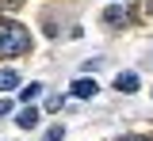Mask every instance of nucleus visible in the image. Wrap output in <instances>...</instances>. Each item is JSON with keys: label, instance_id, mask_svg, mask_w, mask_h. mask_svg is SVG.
<instances>
[{"label": "nucleus", "instance_id": "nucleus-4", "mask_svg": "<svg viewBox=\"0 0 153 141\" xmlns=\"http://www.w3.org/2000/svg\"><path fill=\"white\" fill-rule=\"evenodd\" d=\"M96 92H100V84H96V80H88V76H80V80L73 84V95H76V99H92Z\"/></svg>", "mask_w": 153, "mask_h": 141}, {"label": "nucleus", "instance_id": "nucleus-3", "mask_svg": "<svg viewBox=\"0 0 153 141\" xmlns=\"http://www.w3.org/2000/svg\"><path fill=\"white\" fill-rule=\"evenodd\" d=\"M115 88H119L123 95H134V92H138V73H119V76H115Z\"/></svg>", "mask_w": 153, "mask_h": 141}, {"label": "nucleus", "instance_id": "nucleus-6", "mask_svg": "<svg viewBox=\"0 0 153 141\" xmlns=\"http://www.w3.org/2000/svg\"><path fill=\"white\" fill-rule=\"evenodd\" d=\"M38 95H42V84H27V88H19V99H23V103H35Z\"/></svg>", "mask_w": 153, "mask_h": 141}, {"label": "nucleus", "instance_id": "nucleus-8", "mask_svg": "<svg viewBox=\"0 0 153 141\" xmlns=\"http://www.w3.org/2000/svg\"><path fill=\"white\" fill-rule=\"evenodd\" d=\"M46 111H61V95H50L46 99Z\"/></svg>", "mask_w": 153, "mask_h": 141}, {"label": "nucleus", "instance_id": "nucleus-9", "mask_svg": "<svg viewBox=\"0 0 153 141\" xmlns=\"http://www.w3.org/2000/svg\"><path fill=\"white\" fill-rule=\"evenodd\" d=\"M8 111H12V99H4V95H0V118H4Z\"/></svg>", "mask_w": 153, "mask_h": 141}, {"label": "nucleus", "instance_id": "nucleus-10", "mask_svg": "<svg viewBox=\"0 0 153 141\" xmlns=\"http://www.w3.org/2000/svg\"><path fill=\"white\" fill-rule=\"evenodd\" d=\"M123 141H153V137H123Z\"/></svg>", "mask_w": 153, "mask_h": 141}, {"label": "nucleus", "instance_id": "nucleus-1", "mask_svg": "<svg viewBox=\"0 0 153 141\" xmlns=\"http://www.w3.org/2000/svg\"><path fill=\"white\" fill-rule=\"evenodd\" d=\"M31 50V31L16 19H0V57H19Z\"/></svg>", "mask_w": 153, "mask_h": 141}, {"label": "nucleus", "instance_id": "nucleus-11", "mask_svg": "<svg viewBox=\"0 0 153 141\" xmlns=\"http://www.w3.org/2000/svg\"><path fill=\"white\" fill-rule=\"evenodd\" d=\"M149 8H153V0H149Z\"/></svg>", "mask_w": 153, "mask_h": 141}, {"label": "nucleus", "instance_id": "nucleus-5", "mask_svg": "<svg viewBox=\"0 0 153 141\" xmlns=\"http://www.w3.org/2000/svg\"><path fill=\"white\" fill-rule=\"evenodd\" d=\"M16 84H19V73H16V69H0V92H12Z\"/></svg>", "mask_w": 153, "mask_h": 141}, {"label": "nucleus", "instance_id": "nucleus-7", "mask_svg": "<svg viewBox=\"0 0 153 141\" xmlns=\"http://www.w3.org/2000/svg\"><path fill=\"white\" fill-rule=\"evenodd\" d=\"M103 23H126V8H107V15H103Z\"/></svg>", "mask_w": 153, "mask_h": 141}, {"label": "nucleus", "instance_id": "nucleus-2", "mask_svg": "<svg viewBox=\"0 0 153 141\" xmlns=\"http://www.w3.org/2000/svg\"><path fill=\"white\" fill-rule=\"evenodd\" d=\"M38 118H42V115H38L35 107L27 103V107L19 111V118H16V126H19V130H35V126H38Z\"/></svg>", "mask_w": 153, "mask_h": 141}]
</instances>
